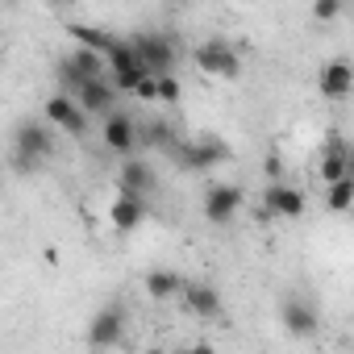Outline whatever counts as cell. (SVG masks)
<instances>
[{
	"mask_svg": "<svg viewBox=\"0 0 354 354\" xmlns=\"http://www.w3.org/2000/svg\"><path fill=\"white\" fill-rule=\"evenodd\" d=\"M242 205H246V196H242L238 184H209L205 188V201H201L209 225H230L242 213Z\"/></svg>",
	"mask_w": 354,
	"mask_h": 354,
	"instance_id": "4",
	"label": "cell"
},
{
	"mask_svg": "<svg viewBox=\"0 0 354 354\" xmlns=\"http://www.w3.org/2000/svg\"><path fill=\"white\" fill-rule=\"evenodd\" d=\"M154 188V167L138 154H125L121 158V171H117V192L125 196H146Z\"/></svg>",
	"mask_w": 354,
	"mask_h": 354,
	"instance_id": "12",
	"label": "cell"
},
{
	"mask_svg": "<svg viewBox=\"0 0 354 354\" xmlns=\"http://www.w3.org/2000/svg\"><path fill=\"white\" fill-rule=\"evenodd\" d=\"M109 221H113V230H121V234L138 230V225L146 221V196H125V192H117V201L109 205Z\"/></svg>",
	"mask_w": 354,
	"mask_h": 354,
	"instance_id": "15",
	"label": "cell"
},
{
	"mask_svg": "<svg viewBox=\"0 0 354 354\" xmlns=\"http://www.w3.org/2000/svg\"><path fill=\"white\" fill-rule=\"evenodd\" d=\"M50 158H55V133H50V125L46 121H21L13 129V154H9L13 171L17 175H34Z\"/></svg>",
	"mask_w": 354,
	"mask_h": 354,
	"instance_id": "1",
	"label": "cell"
},
{
	"mask_svg": "<svg viewBox=\"0 0 354 354\" xmlns=\"http://www.w3.org/2000/svg\"><path fill=\"white\" fill-rule=\"evenodd\" d=\"M129 96H133V100H142V104H154V75L146 71V75L129 88Z\"/></svg>",
	"mask_w": 354,
	"mask_h": 354,
	"instance_id": "24",
	"label": "cell"
},
{
	"mask_svg": "<svg viewBox=\"0 0 354 354\" xmlns=\"http://www.w3.org/2000/svg\"><path fill=\"white\" fill-rule=\"evenodd\" d=\"M180 283H184V275H180V271H171V267H154V271H146V292H150L154 300H175Z\"/></svg>",
	"mask_w": 354,
	"mask_h": 354,
	"instance_id": "17",
	"label": "cell"
},
{
	"mask_svg": "<svg viewBox=\"0 0 354 354\" xmlns=\"http://www.w3.org/2000/svg\"><path fill=\"white\" fill-rule=\"evenodd\" d=\"M67 34H71V42H75V46H88V50H100V55H104V50H109L113 42H117V38H113L109 30H96V26H71Z\"/></svg>",
	"mask_w": 354,
	"mask_h": 354,
	"instance_id": "20",
	"label": "cell"
},
{
	"mask_svg": "<svg viewBox=\"0 0 354 354\" xmlns=\"http://www.w3.org/2000/svg\"><path fill=\"white\" fill-rule=\"evenodd\" d=\"M121 337H125V304H104L88 325V346L109 350V346H121Z\"/></svg>",
	"mask_w": 354,
	"mask_h": 354,
	"instance_id": "9",
	"label": "cell"
},
{
	"mask_svg": "<svg viewBox=\"0 0 354 354\" xmlns=\"http://www.w3.org/2000/svg\"><path fill=\"white\" fill-rule=\"evenodd\" d=\"M192 63H196V71L209 75V80H238V71H242V59H238V50H234L225 38H205V42L192 50Z\"/></svg>",
	"mask_w": 354,
	"mask_h": 354,
	"instance_id": "2",
	"label": "cell"
},
{
	"mask_svg": "<svg viewBox=\"0 0 354 354\" xmlns=\"http://www.w3.org/2000/svg\"><path fill=\"white\" fill-rule=\"evenodd\" d=\"M75 100H80V109H84L88 117H109V113L117 109V88H113L104 75H96V80H84V84L75 88Z\"/></svg>",
	"mask_w": 354,
	"mask_h": 354,
	"instance_id": "11",
	"label": "cell"
},
{
	"mask_svg": "<svg viewBox=\"0 0 354 354\" xmlns=\"http://www.w3.org/2000/svg\"><path fill=\"white\" fill-rule=\"evenodd\" d=\"M100 138H104V150L109 154H133L138 150V117H129V113H109L104 117V129H100Z\"/></svg>",
	"mask_w": 354,
	"mask_h": 354,
	"instance_id": "10",
	"label": "cell"
},
{
	"mask_svg": "<svg viewBox=\"0 0 354 354\" xmlns=\"http://www.w3.org/2000/svg\"><path fill=\"white\" fill-rule=\"evenodd\" d=\"M67 59H71V67H75L84 80H96V75H104V71H109V67H104V55H100V50H88V46L67 50Z\"/></svg>",
	"mask_w": 354,
	"mask_h": 354,
	"instance_id": "19",
	"label": "cell"
},
{
	"mask_svg": "<svg viewBox=\"0 0 354 354\" xmlns=\"http://www.w3.org/2000/svg\"><path fill=\"white\" fill-rule=\"evenodd\" d=\"M317 84H321V96H325V100H346V96L354 92V67H350L346 59H329V63L321 67Z\"/></svg>",
	"mask_w": 354,
	"mask_h": 354,
	"instance_id": "14",
	"label": "cell"
},
{
	"mask_svg": "<svg viewBox=\"0 0 354 354\" xmlns=\"http://www.w3.org/2000/svg\"><path fill=\"white\" fill-rule=\"evenodd\" d=\"M267 180H283V162H279V154H267Z\"/></svg>",
	"mask_w": 354,
	"mask_h": 354,
	"instance_id": "25",
	"label": "cell"
},
{
	"mask_svg": "<svg viewBox=\"0 0 354 354\" xmlns=\"http://www.w3.org/2000/svg\"><path fill=\"white\" fill-rule=\"evenodd\" d=\"M50 5H75V0H50Z\"/></svg>",
	"mask_w": 354,
	"mask_h": 354,
	"instance_id": "26",
	"label": "cell"
},
{
	"mask_svg": "<svg viewBox=\"0 0 354 354\" xmlns=\"http://www.w3.org/2000/svg\"><path fill=\"white\" fill-rule=\"evenodd\" d=\"M225 158H230V146H225L221 138H196V142H184L180 154H175V162H180L184 171H196V175L213 171V167L225 162Z\"/></svg>",
	"mask_w": 354,
	"mask_h": 354,
	"instance_id": "6",
	"label": "cell"
},
{
	"mask_svg": "<svg viewBox=\"0 0 354 354\" xmlns=\"http://www.w3.org/2000/svg\"><path fill=\"white\" fill-rule=\"evenodd\" d=\"M259 217L263 221H296V217H304V192L292 188L288 180H271L267 192H263Z\"/></svg>",
	"mask_w": 354,
	"mask_h": 354,
	"instance_id": "3",
	"label": "cell"
},
{
	"mask_svg": "<svg viewBox=\"0 0 354 354\" xmlns=\"http://www.w3.org/2000/svg\"><path fill=\"white\" fill-rule=\"evenodd\" d=\"M175 296H180V304H184L192 317H201V321H217V317L225 313L221 292H217L213 283H205V279H184Z\"/></svg>",
	"mask_w": 354,
	"mask_h": 354,
	"instance_id": "7",
	"label": "cell"
},
{
	"mask_svg": "<svg viewBox=\"0 0 354 354\" xmlns=\"http://www.w3.org/2000/svg\"><path fill=\"white\" fill-rule=\"evenodd\" d=\"M279 317H283V329H288L292 337H313V333H317V325H321V317H317L313 300H304V296H288V300H283V308H279Z\"/></svg>",
	"mask_w": 354,
	"mask_h": 354,
	"instance_id": "13",
	"label": "cell"
},
{
	"mask_svg": "<svg viewBox=\"0 0 354 354\" xmlns=\"http://www.w3.org/2000/svg\"><path fill=\"white\" fill-rule=\"evenodd\" d=\"M329 192H325V205H329V213H350V205H354V175H342V180H333V184H325Z\"/></svg>",
	"mask_w": 354,
	"mask_h": 354,
	"instance_id": "18",
	"label": "cell"
},
{
	"mask_svg": "<svg viewBox=\"0 0 354 354\" xmlns=\"http://www.w3.org/2000/svg\"><path fill=\"white\" fill-rule=\"evenodd\" d=\"M133 50H138V63L150 75L175 71V59H180V50H175V42L167 34H142V38H133Z\"/></svg>",
	"mask_w": 354,
	"mask_h": 354,
	"instance_id": "8",
	"label": "cell"
},
{
	"mask_svg": "<svg viewBox=\"0 0 354 354\" xmlns=\"http://www.w3.org/2000/svg\"><path fill=\"white\" fill-rule=\"evenodd\" d=\"M146 142H150L154 150H171V142H175V138H171V125H167V121H150V125H146Z\"/></svg>",
	"mask_w": 354,
	"mask_h": 354,
	"instance_id": "23",
	"label": "cell"
},
{
	"mask_svg": "<svg viewBox=\"0 0 354 354\" xmlns=\"http://www.w3.org/2000/svg\"><path fill=\"white\" fill-rule=\"evenodd\" d=\"M342 13H346V0H313V21H321V26L342 21Z\"/></svg>",
	"mask_w": 354,
	"mask_h": 354,
	"instance_id": "22",
	"label": "cell"
},
{
	"mask_svg": "<svg viewBox=\"0 0 354 354\" xmlns=\"http://www.w3.org/2000/svg\"><path fill=\"white\" fill-rule=\"evenodd\" d=\"M42 117L55 121V129H63V133H71V138H84V133H88V113L80 109V100H75L71 92H55V96H46Z\"/></svg>",
	"mask_w": 354,
	"mask_h": 354,
	"instance_id": "5",
	"label": "cell"
},
{
	"mask_svg": "<svg viewBox=\"0 0 354 354\" xmlns=\"http://www.w3.org/2000/svg\"><path fill=\"white\" fill-rule=\"evenodd\" d=\"M184 100V84L175 80V71L154 75V104H180Z\"/></svg>",
	"mask_w": 354,
	"mask_h": 354,
	"instance_id": "21",
	"label": "cell"
},
{
	"mask_svg": "<svg viewBox=\"0 0 354 354\" xmlns=\"http://www.w3.org/2000/svg\"><path fill=\"white\" fill-rule=\"evenodd\" d=\"M342 175H350V146H346V138H329V146L321 154V184H333Z\"/></svg>",
	"mask_w": 354,
	"mask_h": 354,
	"instance_id": "16",
	"label": "cell"
}]
</instances>
